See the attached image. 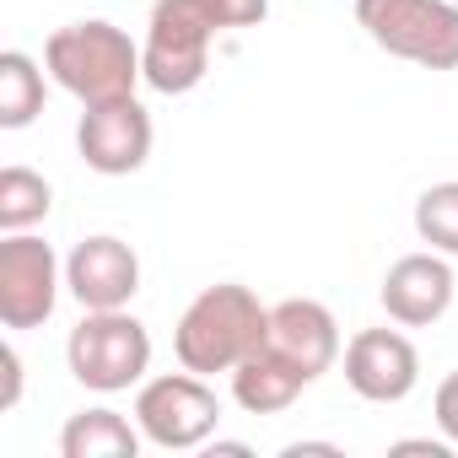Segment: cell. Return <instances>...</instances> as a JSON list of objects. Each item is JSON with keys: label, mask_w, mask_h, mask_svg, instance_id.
<instances>
[{"label": "cell", "mask_w": 458, "mask_h": 458, "mask_svg": "<svg viewBox=\"0 0 458 458\" xmlns=\"http://www.w3.org/2000/svg\"><path fill=\"white\" fill-rule=\"evenodd\" d=\"M265 12L270 0H157L146 22V44H140L146 87L162 98L194 92L210 71V38L259 28Z\"/></svg>", "instance_id": "6da1fadb"}, {"label": "cell", "mask_w": 458, "mask_h": 458, "mask_svg": "<svg viewBox=\"0 0 458 458\" xmlns=\"http://www.w3.org/2000/svg\"><path fill=\"white\" fill-rule=\"evenodd\" d=\"M265 340H270V308L249 286L221 281V286H205L183 308V318L173 329V356H178V367L210 377V372H233Z\"/></svg>", "instance_id": "7a4b0ae2"}, {"label": "cell", "mask_w": 458, "mask_h": 458, "mask_svg": "<svg viewBox=\"0 0 458 458\" xmlns=\"http://www.w3.org/2000/svg\"><path fill=\"white\" fill-rule=\"evenodd\" d=\"M44 71H49L81 108L135 98V87L146 81L140 44H135L124 28L98 22V17H92V22L55 28L49 44H44Z\"/></svg>", "instance_id": "3957f363"}, {"label": "cell", "mask_w": 458, "mask_h": 458, "mask_svg": "<svg viewBox=\"0 0 458 458\" xmlns=\"http://www.w3.org/2000/svg\"><path fill=\"white\" fill-rule=\"evenodd\" d=\"M65 361L71 377L92 394H124L146 377L151 367V335L130 308H103V313H81V324L65 340Z\"/></svg>", "instance_id": "277c9868"}, {"label": "cell", "mask_w": 458, "mask_h": 458, "mask_svg": "<svg viewBox=\"0 0 458 458\" xmlns=\"http://www.w3.org/2000/svg\"><path fill=\"white\" fill-rule=\"evenodd\" d=\"M367 38L420 71H458V6L453 0H356Z\"/></svg>", "instance_id": "5b68a950"}, {"label": "cell", "mask_w": 458, "mask_h": 458, "mask_svg": "<svg viewBox=\"0 0 458 458\" xmlns=\"http://www.w3.org/2000/svg\"><path fill=\"white\" fill-rule=\"evenodd\" d=\"M135 426L146 431L151 447H167V453H189V447H205L221 426V399L205 388L199 372H167V377H151L140 383L135 394Z\"/></svg>", "instance_id": "8992f818"}, {"label": "cell", "mask_w": 458, "mask_h": 458, "mask_svg": "<svg viewBox=\"0 0 458 458\" xmlns=\"http://www.w3.org/2000/svg\"><path fill=\"white\" fill-rule=\"evenodd\" d=\"M65 286V265L33 233L0 238V324L6 329H44L55 318Z\"/></svg>", "instance_id": "52a82bcc"}, {"label": "cell", "mask_w": 458, "mask_h": 458, "mask_svg": "<svg viewBox=\"0 0 458 458\" xmlns=\"http://www.w3.org/2000/svg\"><path fill=\"white\" fill-rule=\"evenodd\" d=\"M76 151L92 173L103 178H130L146 167L151 157V114L135 103V98H119V103H98L81 114L76 124Z\"/></svg>", "instance_id": "ba28073f"}, {"label": "cell", "mask_w": 458, "mask_h": 458, "mask_svg": "<svg viewBox=\"0 0 458 458\" xmlns=\"http://www.w3.org/2000/svg\"><path fill=\"white\" fill-rule=\"evenodd\" d=\"M65 292L81 302V313H103V308H130L140 292V259L124 238L98 233L81 238L65 259Z\"/></svg>", "instance_id": "9c48e42d"}, {"label": "cell", "mask_w": 458, "mask_h": 458, "mask_svg": "<svg viewBox=\"0 0 458 458\" xmlns=\"http://www.w3.org/2000/svg\"><path fill=\"white\" fill-rule=\"evenodd\" d=\"M345 383L367 404H399L420 383V356L399 329H361L345 345Z\"/></svg>", "instance_id": "30bf717a"}, {"label": "cell", "mask_w": 458, "mask_h": 458, "mask_svg": "<svg viewBox=\"0 0 458 458\" xmlns=\"http://www.w3.org/2000/svg\"><path fill=\"white\" fill-rule=\"evenodd\" d=\"M453 292H458L453 265H447V254L431 249V254H404V259H394L377 297H383V313H388L394 324L426 329V324H437V318L453 308Z\"/></svg>", "instance_id": "8fae6325"}, {"label": "cell", "mask_w": 458, "mask_h": 458, "mask_svg": "<svg viewBox=\"0 0 458 458\" xmlns=\"http://www.w3.org/2000/svg\"><path fill=\"white\" fill-rule=\"evenodd\" d=\"M270 345L286 351V356L318 383V377L340 361V324H335V313H329L324 302H313V297H286V302L270 308Z\"/></svg>", "instance_id": "7c38bea8"}, {"label": "cell", "mask_w": 458, "mask_h": 458, "mask_svg": "<svg viewBox=\"0 0 458 458\" xmlns=\"http://www.w3.org/2000/svg\"><path fill=\"white\" fill-rule=\"evenodd\" d=\"M308 383H313V377H308L286 351H276L270 340H265L254 356H243V361L233 367V399H238L249 415H281V410H292Z\"/></svg>", "instance_id": "4fadbf2b"}, {"label": "cell", "mask_w": 458, "mask_h": 458, "mask_svg": "<svg viewBox=\"0 0 458 458\" xmlns=\"http://www.w3.org/2000/svg\"><path fill=\"white\" fill-rule=\"evenodd\" d=\"M140 426H130L119 410L98 404V410H81L65 420L60 431V453L65 458H135L140 453Z\"/></svg>", "instance_id": "5bb4252c"}, {"label": "cell", "mask_w": 458, "mask_h": 458, "mask_svg": "<svg viewBox=\"0 0 458 458\" xmlns=\"http://www.w3.org/2000/svg\"><path fill=\"white\" fill-rule=\"evenodd\" d=\"M44 114V71L33 55H0V130H28Z\"/></svg>", "instance_id": "9a60e30c"}, {"label": "cell", "mask_w": 458, "mask_h": 458, "mask_svg": "<svg viewBox=\"0 0 458 458\" xmlns=\"http://www.w3.org/2000/svg\"><path fill=\"white\" fill-rule=\"evenodd\" d=\"M55 210V189L33 167H6L0 173V233H28Z\"/></svg>", "instance_id": "2e32d148"}, {"label": "cell", "mask_w": 458, "mask_h": 458, "mask_svg": "<svg viewBox=\"0 0 458 458\" xmlns=\"http://www.w3.org/2000/svg\"><path fill=\"white\" fill-rule=\"evenodd\" d=\"M415 233H420V243H431L437 254L458 259V178L431 183V189L415 199Z\"/></svg>", "instance_id": "e0dca14e"}, {"label": "cell", "mask_w": 458, "mask_h": 458, "mask_svg": "<svg viewBox=\"0 0 458 458\" xmlns=\"http://www.w3.org/2000/svg\"><path fill=\"white\" fill-rule=\"evenodd\" d=\"M431 415H437V426H442V437L458 447V372H447L442 383H437V399H431Z\"/></svg>", "instance_id": "ac0fdd59"}, {"label": "cell", "mask_w": 458, "mask_h": 458, "mask_svg": "<svg viewBox=\"0 0 458 458\" xmlns=\"http://www.w3.org/2000/svg\"><path fill=\"white\" fill-rule=\"evenodd\" d=\"M0 372H6L0 410H17V399H22V356H17V345H0Z\"/></svg>", "instance_id": "d6986e66"}]
</instances>
